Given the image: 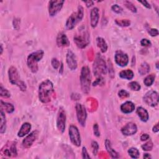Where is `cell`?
Masks as SVG:
<instances>
[{
	"label": "cell",
	"mask_w": 159,
	"mask_h": 159,
	"mask_svg": "<svg viewBox=\"0 0 159 159\" xmlns=\"http://www.w3.org/2000/svg\"><path fill=\"white\" fill-rule=\"evenodd\" d=\"M8 74L10 83L12 85H16L18 86L21 82V80H20V76L17 69L13 66L11 67L9 69Z\"/></svg>",
	"instance_id": "obj_12"
},
{
	"label": "cell",
	"mask_w": 159,
	"mask_h": 159,
	"mask_svg": "<svg viewBox=\"0 0 159 159\" xmlns=\"http://www.w3.org/2000/svg\"><path fill=\"white\" fill-rule=\"evenodd\" d=\"M135 109V105L131 101H126L121 106V110L123 113L129 114L133 112Z\"/></svg>",
	"instance_id": "obj_19"
},
{
	"label": "cell",
	"mask_w": 159,
	"mask_h": 159,
	"mask_svg": "<svg viewBox=\"0 0 159 159\" xmlns=\"http://www.w3.org/2000/svg\"><path fill=\"white\" fill-rule=\"evenodd\" d=\"M140 44L142 46H144V47H149L151 45V42L149 40L147 39H143L141 40L140 41Z\"/></svg>",
	"instance_id": "obj_42"
},
{
	"label": "cell",
	"mask_w": 159,
	"mask_h": 159,
	"mask_svg": "<svg viewBox=\"0 0 159 159\" xmlns=\"http://www.w3.org/2000/svg\"><path fill=\"white\" fill-rule=\"evenodd\" d=\"M30 129H31L30 124H29L28 122L24 123L22 125L19 131L18 132V137H23L25 136L26 135L28 134L30 131Z\"/></svg>",
	"instance_id": "obj_22"
},
{
	"label": "cell",
	"mask_w": 159,
	"mask_h": 159,
	"mask_svg": "<svg viewBox=\"0 0 159 159\" xmlns=\"http://www.w3.org/2000/svg\"><path fill=\"white\" fill-rule=\"evenodd\" d=\"M91 80V76L90 69L87 66L83 67L81 70L80 83L82 91L85 94H88L90 91Z\"/></svg>",
	"instance_id": "obj_3"
},
{
	"label": "cell",
	"mask_w": 159,
	"mask_h": 159,
	"mask_svg": "<svg viewBox=\"0 0 159 159\" xmlns=\"http://www.w3.org/2000/svg\"><path fill=\"white\" fill-rule=\"evenodd\" d=\"M150 71V66L146 62L142 63L139 68V73L141 75L147 74Z\"/></svg>",
	"instance_id": "obj_27"
},
{
	"label": "cell",
	"mask_w": 159,
	"mask_h": 159,
	"mask_svg": "<svg viewBox=\"0 0 159 159\" xmlns=\"http://www.w3.org/2000/svg\"><path fill=\"white\" fill-rule=\"evenodd\" d=\"M159 131V128H158V123H157L153 128V132H158Z\"/></svg>",
	"instance_id": "obj_48"
},
{
	"label": "cell",
	"mask_w": 159,
	"mask_h": 159,
	"mask_svg": "<svg viewBox=\"0 0 159 159\" xmlns=\"http://www.w3.org/2000/svg\"><path fill=\"white\" fill-rule=\"evenodd\" d=\"M82 156L83 158H90V156L88 155L86 147H83L82 149Z\"/></svg>",
	"instance_id": "obj_44"
},
{
	"label": "cell",
	"mask_w": 159,
	"mask_h": 159,
	"mask_svg": "<svg viewBox=\"0 0 159 159\" xmlns=\"http://www.w3.org/2000/svg\"><path fill=\"white\" fill-rule=\"evenodd\" d=\"M134 73L131 70L127 69L125 70H122L119 73V76L121 78L126 79V80H131L134 77Z\"/></svg>",
	"instance_id": "obj_26"
},
{
	"label": "cell",
	"mask_w": 159,
	"mask_h": 159,
	"mask_svg": "<svg viewBox=\"0 0 159 159\" xmlns=\"http://www.w3.org/2000/svg\"><path fill=\"white\" fill-rule=\"evenodd\" d=\"M129 88L134 91H139L140 89V85L136 82H132L129 84Z\"/></svg>",
	"instance_id": "obj_35"
},
{
	"label": "cell",
	"mask_w": 159,
	"mask_h": 159,
	"mask_svg": "<svg viewBox=\"0 0 159 159\" xmlns=\"http://www.w3.org/2000/svg\"><path fill=\"white\" fill-rule=\"evenodd\" d=\"M93 132H94V134L97 137L100 136V132L99 131V127L97 124H94L93 125Z\"/></svg>",
	"instance_id": "obj_40"
},
{
	"label": "cell",
	"mask_w": 159,
	"mask_h": 159,
	"mask_svg": "<svg viewBox=\"0 0 159 159\" xmlns=\"http://www.w3.org/2000/svg\"><path fill=\"white\" fill-rule=\"evenodd\" d=\"M97 43L98 47L100 49L101 52L102 53H104L107 51L108 45H107L106 41H104V39L103 38L98 37L97 39Z\"/></svg>",
	"instance_id": "obj_25"
},
{
	"label": "cell",
	"mask_w": 159,
	"mask_h": 159,
	"mask_svg": "<svg viewBox=\"0 0 159 159\" xmlns=\"http://www.w3.org/2000/svg\"><path fill=\"white\" fill-rule=\"evenodd\" d=\"M75 108L78 121L80 123V124L84 127L86 124V120L87 117L86 109L84 106L80 103H77L76 104Z\"/></svg>",
	"instance_id": "obj_10"
},
{
	"label": "cell",
	"mask_w": 159,
	"mask_h": 159,
	"mask_svg": "<svg viewBox=\"0 0 159 159\" xmlns=\"http://www.w3.org/2000/svg\"><path fill=\"white\" fill-rule=\"evenodd\" d=\"M44 54V51L39 50L30 54L28 56L27 60V65L33 73H36L38 71L37 63L42 58Z\"/></svg>",
	"instance_id": "obj_2"
},
{
	"label": "cell",
	"mask_w": 159,
	"mask_h": 159,
	"mask_svg": "<svg viewBox=\"0 0 159 159\" xmlns=\"http://www.w3.org/2000/svg\"><path fill=\"white\" fill-rule=\"evenodd\" d=\"M155 76L154 74H150V75H148L144 79V84L147 87H150L153 84V83L155 80Z\"/></svg>",
	"instance_id": "obj_29"
},
{
	"label": "cell",
	"mask_w": 159,
	"mask_h": 159,
	"mask_svg": "<svg viewBox=\"0 0 159 159\" xmlns=\"http://www.w3.org/2000/svg\"><path fill=\"white\" fill-rule=\"evenodd\" d=\"M64 1H50L49 3V13L51 16H54L62 9Z\"/></svg>",
	"instance_id": "obj_11"
},
{
	"label": "cell",
	"mask_w": 159,
	"mask_h": 159,
	"mask_svg": "<svg viewBox=\"0 0 159 159\" xmlns=\"http://www.w3.org/2000/svg\"><path fill=\"white\" fill-rule=\"evenodd\" d=\"M153 148V143L151 140L148 141L146 144L142 146V149L145 151H150Z\"/></svg>",
	"instance_id": "obj_33"
},
{
	"label": "cell",
	"mask_w": 159,
	"mask_h": 159,
	"mask_svg": "<svg viewBox=\"0 0 159 159\" xmlns=\"http://www.w3.org/2000/svg\"><path fill=\"white\" fill-rule=\"evenodd\" d=\"M128 154L133 158H137L139 157V151L136 148H130L128 150Z\"/></svg>",
	"instance_id": "obj_31"
},
{
	"label": "cell",
	"mask_w": 159,
	"mask_h": 159,
	"mask_svg": "<svg viewBox=\"0 0 159 159\" xmlns=\"http://www.w3.org/2000/svg\"><path fill=\"white\" fill-rule=\"evenodd\" d=\"M1 106L2 109H4L6 110L8 113H12L14 111V107L12 104L8 103L3 102L2 100L1 101Z\"/></svg>",
	"instance_id": "obj_28"
},
{
	"label": "cell",
	"mask_w": 159,
	"mask_h": 159,
	"mask_svg": "<svg viewBox=\"0 0 159 159\" xmlns=\"http://www.w3.org/2000/svg\"><path fill=\"white\" fill-rule=\"evenodd\" d=\"M93 72L96 76L101 75V74L105 75L107 73V67L106 62L102 56L98 54L95 58L93 64Z\"/></svg>",
	"instance_id": "obj_5"
},
{
	"label": "cell",
	"mask_w": 159,
	"mask_h": 159,
	"mask_svg": "<svg viewBox=\"0 0 159 159\" xmlns=\"http://www.w3.org/2000/svg\"><path fill=\"white\" fill-rule=\"evenodd\" d=\"M69 137L72 144L77 147L81 145V137L78 128L75 125H71L69 128Z\"/></svg>",
	"instance_id": "obj_6"
},
{
	"label": "cell",
	"mask_w": 159,
	"mask_h": 159,
	"mask_svg": "<svg viewBox=\"0 0 159 159\" xmlns=\"http://www.w3.org/2000/svg\"><path fill=\"white\" fill-rule=\"evenodd\" d=\"M57 44L58 47H66L70 45V41L65 34L60 33L57 37Z\"/></svg>",
	"instance_id": "obj_18"
},
{
	"label": "cell",
	"mask_w": 159,
	"mask_h": 159,
	"mask_svg": "<svg viewBox=\"0 0 159 159\" xmlns=\"http://www.w3.org/2000/svg\"><path fill=\"white\" fill-rule=\"evenodd\" d=\"M67 63L69 68L71 70H75L77 68V61L76 58L74 53L71 51H68L67 54Z\"/></svg>",
	"instance_id": "obj_15"
},
{
	"label": "cell",
	"mask_w": 159,
	"mask_h": 159,
	"mask_svg": "<svg viewBox=\"0 0 159 159\" xmlns=\"http://www.w3.org/2000/svg\"><path fill=\"white\" fill-rule=\"evenodd\" d=\"M84 3L86 4V5H87V8H90V7H91V6H93V4H94V2H92V1L85 2Z\"/></svg>",
	"instance_id": "obj_49"
},
{
	"label": "cell",
	"mask_w": 159,
	"mask_h": 159,
	"mask_svg": "<svg viewBox=\"0 0 159 159\" xmlns=\"http://www.w3.org/2000/svg\"><path fill=\"white\" fill-rule=\"evenodd\" d=\"M137 128L136 124L133 122H129L125 124L121 129L122 133L125 136H132L137 132Z\"/></svg>",
	"instance_id": "obj_16"
},
{
	"label": "cell",
	"mask_w": 159,
	"mask_h": 159,
	"mask_svg": "<svg viewBox=\"0 0 159 159\" xmlns=\"http://www.w3.org/2000/svg\"><path fill=\"white\" fill-rule=\"evenodd\" d=\"M84 15V11L82 6H79L78 7V11L76 12H73L70 15L66 22V28L69 30L73 29L75 26L80 22Z\"/></svg>",
	"instance_id": "obj_4"
},
{
	"label": "cell",
	"mask_w": 159,
	"mask_h": 159,
	"mask_svg": "<svg viewBox=\"0 0 159 159\" xmlns=\"http://www.w3.org/2000/svg\"><path fill=\"white\" fill-rule=\"evenodd\" d=\"M3 45L2 44L1 45V54H3Z\"/></svg>",
	"instance_id": "obj_51"
},
{
	"label": "cell",
	"mask_w": 159,
	"mask_h": 159,
	"mask_svg": "<svg viewBox=\"0 0 159 159\" xmlns=\"http://www.w3.org/2000/svg\"><path fill=\"white\" fill-rule=\"evenodd\" d=\"M124 5H125V6L127 8L129 9L132 12H137V9H136V6L131 2H128V1H125V2H124Z\"/></svg>",
	"instance_id": "obj_34"
},
{
	"label": "cell",
	"mask_w": 159,
	"mask_h": 159,
	"mask_svg": "<svg viewBox=\"0 0 159 159\" xmlns=\"http://www.w3.org/2000/svg\"><path fill=\"white\" fill-rule=\"evenodd\" d=\"M74 42L76 46L80 49H84L90 43L89 34L85 32L74 37Z\"/></svg>",
	"instance_id": "obj_8"
},
{
	"label": "cell",
	"mask_w": 159,
	"mask_h": 159,
	"mask_svg": "<svg viewBox=\"0 0 159 159\" xmlns=\"http://www.w3.org/2000/svg\"><path fill=\"white\" fill-rule=\"evenodd\" d=\"M105 147H106V149L108 152L109 153V154L111 155V157L113 158H117L119 157L118 153L116 150H115V149H113L112 148V147H111V145L110 141L108 139H106L105 141Z\"/></svg>",
	"instance_id": "obj_23"
},
{
	"label": "cell",
	"mask_w": 159,
	"mask_h": 159,
	"mask_svg": "<svg viewBox=\"0 0 159 159\" xmlns=\"http://www.w3.org/2000/svg\"><path fill=\"white\" fill-rule=\"evenodd\" d=\"M111 9H112V10H113L115 12H116V13H117V14H120V13H121V12H122V11H123L122 8L121 6H118V5H114L112 7H111Z\"/></svg>",
	"instance_id": "obj_39"
},
{
	"label": "cell",
	"mask_w": 159,
	"mask_h": 159,
	"mask_svg": "<svg viewBox=\"0 0 159 159\" xmlns=\"http://www.w3.org/2000/svg\"><path fill=\"white\" fill-rule=\"evenodd\" d=\"M136 113L139 116L140 119H141L142 121L143 122H147L149 120V113L147 112V111L142 107H138Z\"/></svg>",
	"instance_id": "obj_21"
},
{
	"label": "cell",
	"mask_w": 159,
	"mask_h": 159,
	"mask_svg": "<svg viewBox=\"0 0 159 159\" xmlns=\"http://www.w3.org/2000/svg\"><path fill=\"white\" fill-rule=\"evenodd\" d=\"M13 24H14V27L18 30L19 28V25H20V21L18 19H14L13 21Z\"/></svg>",
	"instance_id": "obj_45"
},
{
	"label": "cell",
	"mask_w": 159,
	"mask_h": 159,
	"mask_svg": "<svg viewBox=\"0 0 159 159\" xmlns=\"http://www.w3.org/2000/svg\"><path fill=\"white\" fill-rule=\"evenodd\" d=\"M0 95H1L2 97L8 98L11 97V93L9 91L6 89L5 88L3 87V85H1V87H0Z\"/></svg>",
	"instance_id": "obj_30"
},
{
	"label": "cell",
	"mask_w": 159,
	"mask_h": 159,
	"mask_svg": "<svg viewBox=\"0 0 159 159\" xmlns=\"http://www.w3.org/2000/svg\"><path fill=\"white\" fill-rule=\"evenodd\" d=\"M102 83H103V78H101V76H99V78L97 79V80L93 83V85L97 86V85H99L100 84H102Z\"/></svg>",
	"instance_id": "obj_43"
},
{
	"label": "cell",
	"mask_w": 159,
	"mask_h": 159,
	"mask_svg": "<svg viewBox=\"0 0 159 159\" xmlns=\"http://www.w3.org/2000/svg\"><path fill=\"white\" fill-rule=\"evenodd\" d=\"M91 147L93 149V155H96L97 154V152L98 151V149H99V146L98 144L96 142V141H93L91 142Z\"/></svg>",
	"instance_id": "obj_36"
},
{
	"label": "cell",
	"mask_w": 159,
	"mask_h": 159,
	"mask_svg": "<svg viewBox=\"0 0 159 159\" xmlns=\"http://www.w3.org/2000/svg\"><path fill=\"white\" fill-rule=\"evenodd\" d=\"M148 33L152 37H155L158 35V31L157 29H150L148 30Z\"/></svg>",
	"instance_id": "obj_41"
},
{
	"label": "cell",
	"mask_w": 159,
	"mask_h": 159,
	"mask_svg": "<svg viewBox=\"0 0 159 159\" xmlns=\"http://www.w3.org/2000/svg\"><path fill=\"white\" fill-rule=\"evenodd\" d=\"M119 97L121 98H128L129 97V93L128 92H127L125 90H121L119 92Z\"/></svg>",
	"instance_id": "obj_37"
},
{
	"label": "cell",
	"mask_w": 159,
	"mask_h": 159,
	"mask_svg": "<svg viewBox=\"0 0 159 159\" xmlns=\"http://www.w3.org/2000/svg\"><path fill=\"white\" fill-rule=\"evenodd\" d=\"M51 63H52V65L53 67V68L55 70L58 69L59 68V67L60 66V62L55 58H52V62H51Z\"/></svg>",
	"instance_id": "obj_38"
},
{
	"label": "cell",
	"mask_w": 159,
	"mask_h": 159,
	"mask_svg": "<svg viewBox=\"0 0 159 159\" xmlns=\"http://www.w3.org/2000/svg\"><path fill=\"white\" fill-rule=\"evenodd\" d=\"M66 114L65 111L63 108H60L57 118V127L58 130L61 132L63 133L65 129V124H66Z\"/></svg>",
	"instance_id": "obj_7"
},
{
	"label": "cell",
	"mask_w": 159,
	"mask_h": 159,
	"mask_svg": "<svg viewBox=\"0 0 159 159\" xmlns=\"http://www.w3.org/2000/svg\"><path fill=\"white\" fill-rule=\"evenodd\" d=\"M39 135V132L37 131H34L28 135L23 141V146L26 149L30 148L33 143L37 139Z\"/></svg>",
	"instance_id": "obj_14"
},
{
	"label": "cell",
	"mask_w": 159,
	"mask_h": 159,
	"mask_svg": "<svg viewBox=\"0 0 159 159\" xmlns=\"http://www.w3.org/2000/svg\"><path fill=\"white\" fill-rule=\"evenodd\" d=\"M54 94V85L49 80H46L40 84L39 87V98L42 103L51 102Z\"/></svg>",
	"instance_id": "obj_1"
},
{
	"label": "cell",
	"mask_w": 159,
	"mask_h": 159,
	"mask_svg": "<svg viewBox=\"0 0 159 159\" xmlns=\"http://www.w3.org/2000/svg\"><path fill=\"white\" fill-rule=\"evenodd\" d=\"M156 67H157V69H158V62H157L156 63Z\"/></svg>",
	"instance_id": "obj_52"
},
{
	"label": "cell",
	"mask_w": 159,
	"mask_h": 159,
	"mask_svg": "<svg viewBox=\"0 0 159 159\" xmlns=\"http://www.w3.org/2000/svg\"><path fill=\"white\" fill-rule=\"evenodd\" d=\"M144 158H151V156L149 154H144Z\"/></svg>",
	"instance_id": "obj_50"
},
{
	"label": "cell",
	"mask_w": 159,
	"mask_h": 159,
	"mask_svg": "<svg viewBox=\"0 0 159 159\" xmlns=\"http://www.w3.org/2000/svg\"><path fill=\"white\" fill-rule=\"evenodd\" d=\"M90 18H91V26L93 28H95L98 23L99 18H100L99 9L98 8H94L91 10Z\"/></svg>",
	"instance_id": "obj_17"
},
{
	"label": "cell",
	"mask_w": 159,
	"mask_h": 159,
	"mask_svg": "<svg viewBox=\"0 0 159 159\" xmlns=\"http://www.w3.org/2000/svg\"><path fill=\"white\" fill-rule=\"evenodd\" d=\"M115 62L121 67H125L129 63V58L128 55L122 51H117L115 54Z\"/></svg>",
	"instance_id": "obj_13"
},
{
	"label": "cell",
	"mask_w": 159,
	"mask_h": 159,
	"mask_svg": "<svg viewBox=\"0 0 159 159\" xmlns=\"http://www.w3.org/2000/svg\"><path fill=\"white\" fill-rule=\"evenodd\" d=\"M143 99L147 104L154 107L158 103V94L155 91L150 90L146 93Z\"/></svg>",
	"instance_id": "obj_9"
},
{
	"label": "cell",
	"mask_w": 159,
	"mask_h": 159,
	"mask_svg": "<svg viewBox=\"0 0 159 159\" xmlns=\"http://www.w3.org/2000/svg\"><path fill=\"white\" fill-rule=\"evenodd\" d=\"M1 152L2 154H3L5 155H6L8 157H11L12 155L16 156L18 154L17 150H16V143L12 142V144H11V146L10 147V150L8 148H6V149L3 148L1 150Z\"/></svg>",
	"instance_id": "obj_20"
},
{
	"label": "cell",
	"mask_w": 159,
	"mask_h": 159,
	"mask_svg": "<svg viewBox=\"0 0 159 159\" xmlns=\"http://www.w3.org/2000/svg\"><path fill=\"white\" fill-rule=\"evenodd\" d=\"M140 3H142L143 5H144L145 7H146L148 9H150V4L147 2V1H140L139 2Z\"/></svg>",
	"instance_id": "obj_47"
},
{
	"label": "cell",
	"mask_w": 159,
	"mask_h": 159,
	"mask_svg": "<svg viewBox=\"0 0 159 159\" xmlns=\"http://www.w3.org/2000/svg\"><path fill=\"white\" fill-rule=\"evenodd\" d=\"M0 118H1V122H0V124H1L0 125V132L2 134H4L6 129V121L5 115L2 108L1 109V111H0Z\"/></svg>",
	"instance_id": "obj_24"
},
{
	"label": "cell",
	"mask_w": 159,
	"mask_h": 159,
	"mask_svg": "<svg viewBox=\"0 0 159 159\" xmlns=\"http://www.w3.org/2000/svg\"><path fill=\"white\" fill-rule=\"evenodd\" d=\"M150 138V136L147 134H142L140 137V139L142 141H145V140H148Z\"/></svg>",
	"instance_id": "obj_46"
},
{
	"label": "cell",
	"mask_w": 159,
	"mask_h": 159,
	"mask_svg": "<svg viewBox=\"0 0 159 159\" xmlns=\"http://www.w3.org/2000/svg\"><path fill=\"white\" fill-rule=\"evenodd\" d=\"M116 23L122 27H128L130 26L131 21L128 19H116Z\"/></svg>",
	"instance_id": "obj_32"
}]
</instances>
